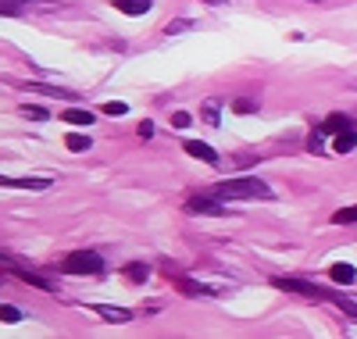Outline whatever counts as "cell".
Wrapping results in <instances>:
<instances>
[{
    "mask_svg": "<svg viewBox=\"0 0 357 339\" xmlns=\"http://www.w3.org/2000/svg\"><path fill=\"white\" fill-rule=\"evenodd\" d=\"M218 200H272V190L264 186L261 179L254 175H243V179H225L211 190Z\"/></svg>",
    "mask_w": 357,
    "mask_h": 339,
    "instance_id": "1",
    "label": "cell"
},
{
    "mask_svg": "<svg viewBox=\"0 0 357 339\" xmlns=\"http://www.w3.org/2000/svg\"><path fill=\"white\" fill-rule=\"evenodd\" d=\"M61 271L65 275H100L104 271V257L93 254V250H75V254L65 257Z\"/></svg>",
    "mask_w": 357,
    "mask_h": 339,
    "instance_id": "2",
    "label": "cell"
},
{
    "mask_svg": "<svg viewBox=\"0 0 357 339\" xmlns=\"http://www.w3.org/2000/svg\"><path fill=\"white\" fill-rule=\"evenodd\" d=\"M93 315H100L104 322H111V325H126V322H132V311L129 307H114V303H93L89 307Z\"/></svg>",
    "mask_w": 357,
    "mask_h": 339,
    "instance_id": "3",
    "label": "cell"
},
{
    "mask_svg": "<svg viewBox=\"0 0 357 339\" xmlns=\"http://www.w3.org/2000/svg\"><path fill=\"white\" fill-rule=\"evenodd\" d=\"M275 286L279 289H289L296 296H304V300H321V289L311 286V282H304V279H275Z\"/></svg>",
    "mask_w": 357,
    "mask_h": 339,
    "instance_id": "4",
    "label": "cell"
},
{
    "mask_svg": "<svg viewBox=\"0 0 357 339\" xmlns=\"http://www.w3.org/2000/svg\"><path fill=\"white\" fill-rule=\"evenodd\" d=\"M0 186H11V190H50V179H15V175H0Z\"/></svg>",
    "mask_w": 357,
    "mask_h": 339,
    "instance_id": "5",
    "label": "cell"
},
{
    "mask_svg": "<svg viewBox=\"0 0 357 339\" xmlns=\"http://www.w3.org/2000/svg\"><path fill=\"white\" fill-rule=\"evenodd\" d=\"M111 8H118L122 15H132V18H139V15H146L154 4L151 0H111Z\"/></svg>",
    "mask_w": 357,
    "mask_h": 339,
    "instance_id": "6",
    "label": "cell"
},
{
    "mask_svg": "<svg viewBox=\"0 0 357 339\" xmlns=\"http://www.w3.org/2000/svg\"><path fill=\"white\" fill-rule=\"evenodd\" d=\"M186 211H190V214H225L222 204L207 200V197H193V200H186Z\"/></svg>",
    "mask_w": 357,
    "mask_h": 339,
    "instance_id": "7",
    "label": "cell"
},
{
    "mask_svg": "<svg viewBox=\"0 0 357 339\" xmlns=\"http://www.w3.org/2000/svg\"><path fill=\"white\" fill-rule=\"evenodd\" d=\"M347 129H354V121H350L347 114H329V118L321 121V129H318V133H321V136H325V133L336 136V133H347Z\"/></svg>",
    "mask_w": 357,
    "mask_h": 339,
    "instance_id": "8",
    "label": "cell"
},
{
    "mask_svg": "<svg viewBox=\"0 0 357 339\" xmlns=\"http://www.w3.org/2000/svg\"><path fill=\"white\" fill-rule=\"evenodd\" d=\"M186 153L190 158H200V161H207V165H218V153L207 146V143H200V140H190L186 143Z\"/></svg>",
    "mask_w": 357,
    "mask_h": 339,
    "instance_id": "9",
    "label": "cell"
},
{
    "mask_svg": "<svg viewBox=\"0 0 357 339\" xmlns=\"http://www.w3.org/2000/svg\"><path fill=\"white\" fill-rule=\"evenodd\" d=\"M354 146H357V129L336 133V140H333V150H336V153H350Z\"/></svg>",
    "mask_w": 357,
    "mask_h": 339,
    "instance_id": "10",
    "label": "cell"
},
{
    "mask_svg": "<svg viewBox=\"0 0 357 339\" xmlns=\"http://www.w3.org/2000/svg\"><path fill=\"white\" fill-rule=\"evenodd\" d=\"M175 286L183 289L186 296H207V293H211L207 286H200V282H193V279H183V275H175Z\"/></svg>",
    "mask_w": 357,
    "mask_h": 339,
    "instance_id": "11",
    "label": "cell"
},
{
    "mask_svg": "<svg viewBox=\"0 0 357 339\" xmlns=\"http://www.w3.org/2000/svg\"><path fill=\"white\" fill-rule=\"evenodd\" d=\"M333 282H343V286H350L354 279H357V271H354V264H333Z\"/></svg>",
    "mask_w": 357,
    "mask_h": 339,
    "instance_id": "12",
    "label": "cell"
},
{
    "mask_svg": "<svg viewBox=\"0 0 357 339\" xmlns=\"http://www.w3.org/2000/svg\"><path fill=\"white\" fill-rule=\"evenodd\" d=\"M218 111H222V97L204 100V121H207V126H218Z\"/></svg>",
    "mask_w": 357,
    "mask_h": 339,
    "instance_id": "13",
    "label": "cell"
},
{
    "mask_svg": "<svg viewBox=\"0 0 357 339\" xmlns=\"http://www.w3.org/2000/svg\"><path fill=\"white\" fill-rule=\"evenodd\" d=\"M11 271L18 275V279H25V282H33V286H40V289H50V282L43 279V275H36V271H29V268H18V264H15Z\"/></svg>",
    "mask_w": 357,
    "mask_h": 339,
    "instance_id": "14",
    "label": "cell"
},
{
    "mask_svg": "<svg viewBox=\"0 0 357 339\" xmlns=\"http://www.w3.org/2000/svg\"><path fill=\"white\" fill-rule=\"evenodd\" d=\"M61 118L72 121V126H89V121H93V114H89V111H79V107H68Z\"/></svg>",
    "mask_w": 357,
    "mask_h": 339,
    "instance_id": "15",
    "label": "cell"
},
{
    "mask_svg": "<svg viewBox=\"0 0 357 339\" xmlns=\"http://www.w3.org/2000/svg\"><path fill=\"white\" fill-rule=\"evenodd\" d=\"M65 146L75 150V153H82V150H89V136H82V133H68V136H65Z\"/></svg>",
    "mask_w": 357,
    "mask_h": 339,
    "instance_id": "16",
    "label": "cell"
},
{
    "mask_svg": "<svg viewBox=\"0 0 357 339\" xmlns=\"http://www.w3.org/2000/svg\"><path fill=\"white\" fill-rule=\"evenodd\" d=\"M146 275H151V264H129L126 268V279L129 282H146Z\"/></svg>",
    "mask_w": 357,
    "mask_h": 339,
    "instance_id": "17",
    "label": "cell"
},
{
    "mask_svg": "<svg viewBox=\"0 0 357 339\" xmlns=\"http://www.w3.org/2000/svg\"><path fill=\"white\" fill-rule=\"evenodd\" d=\"M29 8V0H0V15H22Z\"/></svg>",
    "mask_w": 357,
    "mask_h": 339,
    "instance_id": "18",
    "label": "cell"
},
{
    "mask_svg": "<svg viewBox=\"0 0 357 339\" xmlns=\"http://www.w3.org/2000/svg\"><path fill=\"white\" fill-rule=\"evenodd\" d=\"M333 222H336V225H354V222H357V204H354V207L336 211V214H333Z\"/></svg>",
    "mask_w": 357,
    "mask_h": 339,
    "instance_id": "19",
    "label": "cell"
},
{
    "mask_svg": "<svg viewBox=\"0 0 357 339\" xmlns=\"http://www.w3.org/2000/svg\"><path fill=\"white\" fill-rule=\"evenodd\" d=\"M0 322L15 325V322H22V311H18V307H11V303H0Z\"/></svg>",
    "mask_w": 357,
    "mask_h": 339,
    "instance_id": "20",
    "label": "cell"
},
{
    "mask_svg": "<svg viewBox=\"0 0 357 339\" xmlns=\"http://www.w3.org/2000/svg\"><path fill=\"white\" fill-rule=\"evenodd\" d=\"M232 111H236V114H250V111H257V100L240 97V100H232Z\"/></svg>",
    "mask_w": 357,
    "mask_h": 339,
    "instance_id": "21",
    "label": "cell"
},
{
    "mask_svg": "<svg viewBox=\"0 0 357 339\" xmlns=\"http://www.w3.org/2000/svg\"><path fill=\"white\" fill-rule=\"evenodd\" d=\"M22 114H25V118H33V121H47V111H43V107H36V104H25V107H22Z\"/></svg>",
    "mask_w": 357,
    "mask_h": 339,
    "instance_id": "22",
    "label": "cell"
},
{
    "mask_svg": "<svg viewBox=\"0 0 357 339\" xmlns=\"http://www.w3.org/2000/svg\"><path fill=\"white\" fill-rule=\"evenodd\" d=\"M172 126H175V129H186V126H193V118H190L186 111H175V114H172Z\"/></svg>",
    "mask_w": 357,
    "mask_h": 339,
    "instance_id": "23",
    "label": "cell"
},
{
    "mask_svg": "<svg viewBox=\"0 0 357 339\" xmlns=\"http://www.w3.org/2000/svg\"><path fill=\"white\" fill-rule=\"evenodd\" d=\"M126 111H129V104H122V100H111V104H104V114H111V118H114V114H126Z\"/></svg>",
    "mask_w": 357,
    "mask_h": 339,
    "instance_id": "24",
    "label": "cell"
},
{
    "mask_svg": "<svg viewBox=\"0 0 357 339\" xmlns=\"http://www.w3.org/2000/svg\"><path fill=\"white\" fill-rule=\"evenodd\" d=\"M183 29H193V22H168V29H165V33L172 36V33H183Z\"/></svg>",
    "mask_w": 357,
    "mask_h": 339,
    "instance_id": "25",
    "label": "cell"
},
{
    "mask_svg": "<svg viewBox=\"0 0 357 339\" xmlns=\"http://www.w3.org/2000/svg\"><path fill=\"white\" fill-rule=\"evenodd\" d=\"M307 146H311L314 153H321V133H311V136H307Z\"/></svg>",
    "mask_w": 357,
    "mask_h": 339,
    "instance_id": "26",
    "label": "cell"
},
{
    "mask_svg": "<svg viewBox=\"0 0 357 339\" xmlns=\"http://www.w3.org/2000/svg\"><path fill=\"white\" fill-rule=\"evenodd\" d=\"M232 161H236V165H250V161H257V153H236Z\"/></svg>",
    "mask_w": 357,
    "mask_h": 339,
    "instance_id": "27",
    "label": "cell"
},
{
    "mask_svg": "<svg viewBox=\"0 0 357 339\" xmlns=\"http://www.w3.org/2000/svg\"><path fill=\"white\" fill-rule=\"evenodd\" d=\"M139 136H143V140L154 136V126H151V121H143V126H139Z\"/></svg>",
    "mask_w": 357,
    "mask_h": 339,
    "instance_id": "28",
    "label": "cell"
},
{
    "mask_svg": "<svg viewBox=\"0 0 357 339\" xmlns=\"http://www.w3.org/2000/svg\"><path fill=\"white\" fill-rule=\"evenodd\" d=\"M204 4H225V0H204Z\"/></svg>",
    "mask_w": 357,
    "mask_h": 339,
    "instance_id": "29",
    "label": "cell"
},
{
    "mask_svg": "<svg viewBox=\"0 0 357 339\" xmlns=\"http://www.w3.org/2000/svg\"><path fill=\"white\" fill-rule=\"evenodd\" d=\"M0 261H11V257H8V254H4V250H0Z\"/></svg>",
    "mask_w": 357,
    "mask_h": 339,
    "instance_id": "30",
    "label": "cell"
},
{
    "mask_svg": "<svg viewBox=\"0 0 357 339\" xmlns=\"http://www.w3.org/2000/svg\"><path fill=\"white\" fill-rule=\"evenodd\" d=\"M311 4H321V0H311Z\"/></svg>",
    "mask_w": 357,
    "mask_h": 339,
    "instance_id": "31",
    "label": "cell"
}]
</instances>
